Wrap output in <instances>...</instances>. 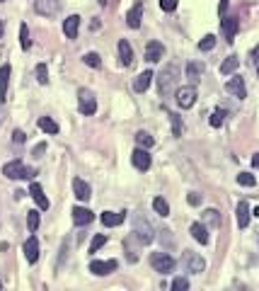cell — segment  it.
Segmentation results:
<instances>
[{"instance_id": "cell-39", "label": "cell", "mask_w": 259, "mask_h": 291, "mask_svg": "<svg viewBox=\"0 0 259 291\" xmlns=\"http://www.w3.org/2000/svg\"><path fill=\"white\" fill-rule=\"evenodd\" d=\"M104 243H107V238H104V235H95V238H92V243H90V250H92V253H97Z\"/></svg>"}, {"instance_id": "cell-47", "label": "cell", "mask_w": 259, "mask_h": 291, "mask_svg": "<svg viewBox=\"0 0 259 291\" xmlns=\"http://www.w3.org/2000/svg\"><path fill=\"white\" fill-rule=\"evenodd\" d=\"M252 168H259V153L252 155Z\"/></svg>"}, {"instance_id": "cell-18", "label": "cell", "mask_w": 259, "mask_h": 291, "mask_svg": "<svg viewBox=\"0 0 259 291\" xmlns=\"http://www.w3.org/2000/svg\"><path fill=\"white\" fill-rule=\"evenodd\" d=\"M189 233L194 235V240L196 243H201V245H206L208 243V228H206V223H192V228H189Z\"/></svg>"}, {"instance_id": "cell-11", "label": "cell", "mask_w": 259, "mask_h": 291, "mask_svg": "<svg viewBox=\"0 0 259 291\" xmlns=\"http://www.w3.org/2000/svg\"><path fill=\"white\" fill-rule=\"evenodd\" d=\"M131 160H133V165H136L138 170H148V168H150V163H153V158H150L148 148H143V146L133 150V158H131Z\"/></svg>"}, {"instance_id": "cell-20", "label": "cell", "mask_w": 259, "mask_h": 291, "mask_svg": "<svg viewBox=\"0 0 259 291\" xmlns=\"http://www.w3.org/2000/svg\"><path fill=\"white\" fill-rule=\"evenodd\" d=\"M153 78H155V75H153V71H143V73L133 80V90H136V92H145V90H148V85L153 83Z\"/></svg>"}, {"instance_id": "cell-10", "label": "cell", "mask_w": 259, "mask_h": 291, "mask_svg": "<svg viewBox=\"0 0 259 291\" xmlns=\"http://www.w3.org/2000/svg\"><path fill=\"white\" fill-rule=\"evenodd\" d=\"M226 90L230 92L232 97H237V100H245V97H247V90H245V78H240V75H232L230 80L226 83Z\"/></svg>"}, {"instance_id": "cell-1", "label": "cell", "mask_w": 259, "mask_h": 291, "mask_svg": "<svg viewBox=\"0 0 259 291\" xmlns=\"http://www.w3.org/2000/svg\"><path fill=\"white\" fill-rule=\"evenodd\" d=\"M177 80H179V68L174 63L165 66L160 71V75H158V90H160V95L162 97H170L174 90H177Z\"/></svg>"}, {"instance_id": "cell-43", "label": "cell", "mask_w": 259, "mask_h": 291, "mask_svg": "<svg viewBox=\"0 0 259 291\" xmlns=\"http://www.w3.org/2000/svg\"><path fill=\"white\" fill-rule=\"evenodd\" d=\"M25 139H27V136H25V131H20V129H15V131H12V141H15V144H25Z\"/></svg>"}, {"instance_id": "cell-4", "label": "cell", "mask_w": 259, "mask_h": 291, "mask_svg": "<svg viewBox=\"0 0 259 291\" xmlns=\"http://www.w3.org/2000/svg\"><path fill=\"white\" fill-rule=\"evenodd\" d=\"M78 105H80V112L87 116L97 112V97H95L92 90H87V87H80V90H78Z\"/></svg>"}, {"instance_id": "cell-50", "label": "cell", "mask_w": 259, "mask_h": 291, "mask_svg": "<svg viewBox=\"0 0 259 291\" xmlns=\"http://www.w3.org/2000/svg\"><path fill=\"white\" fill-rule=\"evenodd\" d=\"M2 32H5V25L0 22V39H2Z\"/></svg>"}, {"instance_id": "cell-40", "label": "cell", "mask_w": 259, "mask_h": 291, "mask_svg": "<svg viewBox=\"0 0 259 291\" xmlns=\"http://www.w3.org/2000/svg\"><path fill=\"white\" fill-rule=\"evenodd\" d=\"M172 289L174 291H187L189 289V282H187L184 277H177V279L172 282Z\"/></svg>"}, {"instance_id": "cell-32", "label": "cell", "mask_w": 259, "mask_h": 291, "mask_svg": "<svg viewBox=\"0 0 259 291\" xmlns=\"http://www.w3.org/2000/svg\"><path fill=\"white\" fill-rule=\"evenodd\" d=\"M36 80H39L41 85L49 83V68H46V63H39V66H36Z\"/></svg>"}, {"instance_id": "cell-12", "label": "cell", "mask_w": 259, "mask_h": 291, "mask_svg": "<svg viewBox=\"0 0 259 291\" xmlns=\"http://www.w3.org/2000/svg\"><path fill=\"white\" fill-rule=\"evenodd\" d=\"M73 221H75V226H87V223L95 221V214L85 206H75L73 209Z\"/></svg>"}, {"instance_id": "cell-16", "label": "cell", "mask_w": 259, "mask_h": 291, "mask_svg": "<svg viewBox=\"0 0 259 291\" xmlns=\"http://www.w3.org/2000/svg\"><path fill=\"white\" fill-rule=\"evenodd\" d=\"M25 257L32 264L39 260V240H36V235H29L27 238V243H25Z\"/></svg>"}, {"instance_id": "cell-6", "label": "cell", "mask_w": 259, "mask_h": 291, "mask_svg": "<svg viewBox=\"0 0 259 291\" xmlns=\"http://www.w3.org/2000/svg\"><path fill=\"white\" fill-rule=\"evenodd\" d=\"M194 102H196V87L194 85H187V87H179V90H177V105H179L182 109L194 107Z\"/></svg>"}, {"instance_id": "cell-33", "label": "cell", "mask_w": 259, "mask_h": 291, "mask_svg": "<svg viewBox=\"0 0 259 291\" xmlns=\"http://www.w3.org/2000/svg\"><path fill=\"white\" fill-rule=\"evenodd\" d=\"M83 61H85L90 68H99V66H102V58H99V54H95V51L85 54V56H83Z\"/></svg>"}, {"instance_id": "cell-41", "label": "cell", "mask_w": 259, "mask_h": 291, "mask_svg": "<svg viewBox=\"0 0 259 291\" xmlns=\"http://www.w3.org/2000/svg\"><path fill=\"white\" fill-rule=\"evenodd\" d=\"M170 119H172V131H174V136H182V119H179V114H170Z\"/></svg>"}, {"instance_id": "cell-13", "label": "cell", "mask_w": 259, "mask_h": 291, "mask_svg": "<svg viewBox=\"0 0 259 291\" xmlns=\"http://www.w3.org/2000/svg\"><path fill=\"white\" fill-rule=\"evenodd\" d=\"M29 194H32V199L36 202V206H39L41 211H46V209H49V199H46V194H44V189H41V184H36V182H32V187H29Z\"/></svg>"}, {"instance_id": "cell-17", "label": "cell", "mask_w": 259, "mask_h": 291, "mask_svg": "<svg viewBox=\"0 0 259 291\" xmlns=\"http://www.w3.org/2000/svg\"><path fill=\"white\" fill-rule=\"evenodd\" d=\"M78 29H80V17H78V15H70V17L63 22V32H65L68 39H75V36H78Z\"/></svg>"}, {"instance_id": "cell-49", "label": "cell", "mask_w": 259, "mask_h": 291, "mask_svg": "<svg viewBox=\"0 0 259 291\" xmlns=\"http://www.w3.org/2000/svg\"><path fill=\"white\" fill-rule=\"evenodd\" d=\"M2 116H5V109L0 107V124H2Z\"/></svg>"}, {"instance_id": "cell-22", "label": "cell", "mask_w": 259, "mask_h": 291, "mask_svg": "<svg viewBox=\"0 0 259 291\" xmlns=\"http://www.w3.org/2000/svg\"><path fill=\"white\" fill-rule=\"evenodd\" d=\"M7 83H10V63H5L0 68V105L5 102V95H7Z\"/></svg>"}, {"instance_id": "cell-35", "label": "cell", "mask_w": 259, "mask_h": 291, "mask_svg": "<svg viewBox=\"0 0 259 291\" xmlns=\"http://www.w3.org/2000/svg\"><path fill=\"white\" fill-rule=\"evenodd\" d=\"M213 46H216V36H213V34H206L201 41H199V49H201V51H211Z\"/></svg>"}, {"instance_id": "cell-36", "label": "cell", "mask_w": 259, "mask_h": 291, "mask_svg": "<svg viewBox=\"0 0 259 291\" xmlns=\"http://www.w3.org/2000/svg\"><path fill=\"white\" fill-rule=\"evenodd\" d=\"M20 44H22V49H29V46H32V39H29L27 25H20Z\"/></svg>"}, {"instance_id": "cell-42", "label": "cell", "mask_w": 259, "mask_h": 291, "mask_svg": "<svg viewBox=\"0 0 259 291\" xmlns=\"http://www.w3.org/2000/svg\"><path fill=\"white\" fill-rule=\"evenodd\" d=\"M160 7H162L165 12H172L174 7H177V0H160Z\"/></svg>"}, {"instance_id": "cell-26", "label": "cell", "mask_w": 259, "mask_h": 291, "mask_svg": "<svg viewBox=\"0 0 259 291\" xmlns=\"http://www.w3.org/2000/svg\"><path fill=\"white\" fill-rule=\"evenodd\" d=\"M235 32H237V17H226L223 20V36H226V41H232Z\"/></svg>"}, {"instance_id": "cell-8", "label": "cell", "mask_w": 259, "mask_h": 291, "mask_svg": "<svg viewBox=\"0 0 259 291\" xmlns=\"http://www.w3.org/2000/svg\"><path fill=\"white\" fill-rule=\"evenodd\" d=\"M184 267H187V272L201 274L203 269H206V260H203L201 255H196V253H184Z\"/></svg>"}, {"instance_id": "cell-9", "label": "cell", "mask_w": 259, "mask_h": 291, "mask_svg": "<svg viewBox=\"0 0 259 291\" xmlns=\"http://www.w3.org/2000/svg\"><path fill=\"white\" fill-rule=\"evenodd\" d=\"M34 10L44 17H54L61 10V2L58 0H34Z\"/></svg>"}, {"instance_id": "cell-31", "label": "cell", "mask_w": 259, "mask_h": 291, "mask_svg": "<svg viewBox=\"0 0 259 291\" xmlns=\"http://www.w3.org/2000/svg\"><path fill=\"white\" fill-rule=\"evenodd\" d=\"M136 144L143 146V148H150V146L155 144V139H153L148 131H138V134H136Z\"/></svg>"}, {"instance_id": "cell-37", "label": "cell", "mask_w": 259, "mask_h": 291, "mask_svg": "<svg viewBox=\"0 0 259 291\" xmlns=\"http://www.w3.org/2000/svg\"><path fill=\"white\" fill-rule=\"evenodd\" d=\"M27 226L32 233L39 228V211H27Z\"/></svg>"}, {"instance_id": "cell-48", "label": "cell", "mask_w": 259, "mask_h": 291, "mask_svg": "<svg viewBox=\"0 0 259 291\" xmlns=\"http://www.w3.org/2000/svg\"><path fill=\"white\" fill-rule=\"evenodd\" d=\"M252 58H255V63H257V66H259V46H257V49H255V54H252Z\"/></svg>"}, {"instance_id": "cell-30", "label": "cell", "mask_w": 259, "mask_h": 291, "mask_svg": "<svg viewBox=\"0 0 259 291\" xmlns=\"http://www.w3.org/2000/svg\"><path fill=\"white\" fill-rule=\"evenodd\" d=\"M153 209H155L160 216H167V214H170V204L165 202L162 197H155V199H153Z\"/></svg>"}, {"instance_id": "cell-44", "label": "cell", "mask_w": 259, "mask_h": 291, "mask_svg": "<svg viewBox=\"0 0 259 291\" xmlns=\"http://www.w3.org/2000/svg\"><path fill=\"white\" fill-rule=\"evenodd\" d=\"M187 202L192 204V206H199V204H201V197H199V194H196V192H192V194H189V197H187Z\"/></svg>"}, {"instance_id": "cell-38", "label": "cell", "mask_w": 259, "mask_h": 291, "mask_svg": "<svg viewBox=\"0 0 259 291\" xmlns=\"http://www.w3.org/2000/svg\"><path fill=\"white\" fill-rule=\"evenodd\" d=\"M223 119H226V112H223V109H216V112L211 114V126H216V129H218V126L223 124Z\"/></svg>"}, {"instance_id": "cell-21", "label": "cell", "mask_w": 259, "mask_h": 291, "mask_svg": "<svg viewBox=\"0 0 259 291\" xmlns=\"http://www.w3.org/2000/svg\"><path fill=\"white\" fill-rule=\"evenodd\" d=\"M237 226L240 228H247L250 226V204L247 202L237 204Z\"/></svg>"}, {"instance_id": "cell-45", "label": "cell", "mask_w": 259, "mask_h": 291, "mask_svg": "<svg viewBox=\"0 0 259 291\" xmlns=\"http://www.w3.org/2000/svg\"><path fill=\"white\" fill-rule=\"evenodd\" d=\"M226 10H228V0H221V7H218V15L226 17Z\"/></svg>"}, {"instance_id": "cell-23", "label": "cell", "mask_w": 259, "mask_h": 291, "mask_svg": "<svg viewBox=\"0 0 259 291\" xmlns=\"http://www.w3.org/2000/svg\"><path fill=\"white\" fill-rule=\"evenodd\" d=\"M119 58H121V63H124V66H131V61H133L131 44H129L126 39H121V41H119Z\"/></svg>"}, {"instance_id": "cell-5", "label": "cell", "mask_w": 259, "mask_h": 291, "mask_svg": "<svg viewBox=\"0 0 259 291\" xmlns=\"http://www.w3.org/2000/svg\"><path fill=\"white\" fill-rule=\"evenodd\" d=\"M150 264H153V269L160 272V274H167V272L174 269V260L167 253H153V255H150Z\"/></svg>"}, {"instance_id": "cell-25", "label": "cell", "mask_w": 259, "mask_h": 291, "mask_svg": "<svg viewBox=\"0 0 259 291\" xmlns=\"http://www.w3.org/2000/svg\"><path fill=\"white\" fill-rule=\"evenodd\" d=\"M201 73H203V63H199V61L187 63V78H189L192 83H196V80L201 78Z\"/></svg>"}, {"instance_id": "cell-19", "label": "cell", "mask_w": 259, "mask_h": 291, "mask_svg": "<svg viewBox=\"0 0 259 291\" xmlns=\"http://www.w3.org/2000/svg\"><path fill=\"white\" fill-rule=\"evenodd\" d=\"M73 192H75V197L80 199V202H87L90 199V184H87L85 180H73Z\"/></svg>"}, {"instance_id": "cell-24", "label": "cell", "mask_w": 259, "mask_h": 291, "mask_svg": "<svg viewBox=\"0 0 259 291\" xmlns=\"http://www.w3.org/2000/svg\"><path fill=\"white\" fill-rule=\"evenodd\" d=\"M126 218V214L121 211V214H114V211H104L102 214V223L107 226V228H112V226H119L121 221Z\"/></svg>"}, {"instance_id": "cell-3", "label": "cell", "mask_w": 259, "mask_h": 291, "mask_svg": "<svg viewBox=\"0 0 259 291\" xmlns=\"http://www.w3.org/2000/svg\"><path fill=\"white\" fill-rule=\"evenodd\" d=\"M133 235H136L143 245H148V243L155 240V231H153V226L145 221L141 214H136V218H133Z\"/></svg>"}, {"instance_id": "cell-51", "label": "cell", "mask_w": 259, "mask_h": 291, "mask_svg": "<svg viewBox=\"0 0 259 291\" xmlns=\"http://www.w3.org/2000/svg\"><path fill=\"white\" fill-rule=\"evenodd\" d=\"M0 2H5V0H0Z\"/></svg>"}, {"instance_id": "cell-34", "label": "cell", "mask_w": 259, "mask_h": 291, "mask_svg": "<svg viewBox=\"0 0 259 291\" xmlns=\"http://www.w3.org/2000/svg\"><path fill=\"white\" fill-rule=\"evenodd\" d=\"M237 182H240L242 187H255V184H257L255 175H250V173H240L237 175Z\"/></svg>"}, {"instance_id": "cell-27", "label": "cell", "mask_w": 259, "mask_h": 291, "mask_svg": "<svg viewBox=\"0 0 259 291\" xmlns=\"http://www.w3.org/2000/svg\"><path fill=\"white\" fill-rule=\"evenodd\" d=\"M237 66H240V58H237V56H228L223 63H221V73H223V75H230V73H235V71H237Z\"/></svg>"}, {"instance_id": "cell-29", "label": "cell", "mask_w": 259, "mask_h": 291, "mask_svg": "<svg viewBox=\"0 0 259 291\" xmlns=\"http://www.w3.org/2000/svg\"><path fill=\"white\" fill-rule=\"evenodd\" d=\"M203 223L218 226V223H221V214H218L216 209H206V211H203Z\"/></svg>"}, {"instance_id": "cell-2", "label": "cell", "mask_w": 259, "mask_h": 291, "mask_svg": "<svg viewBox=\"0 0 259 291\" xmlns=\"http://www.w3.org/2000/svg\"><path fill=\"white\" fill-rule=\"evenodd\" d=\"M2 175H5L7 180H32V177L36 175V170H34V168H27L22 160H10V163H5Z\"/></svg>"}, {"instance_id": "cell-7", "label": "cell", "mask_w": 259, "mask_h": 291, "mask_svg": "<svg viewBox=\"0 0 259 291\" xmlns=\"http://www.w3.org/2000/svg\"><path fill=\"white\" fill-rule=\"evenodd\" d=\"M116 267H119V262L116 260H107V262L95 260V262H90V272L97 274V277H107V274H112V272H116Z\"/></svg>"}, {"instance_id": "cell-28", "label": "cell", "mask_w": 259, "mask_h": 291, "mask_svg": "<svg viewBox=\"0 0 259 291\" xmlns=\"http://www.w3.org/2000/svg\"><path fill=\"white\" fill-rule=\"evenodd\" d=\"M39 129L46 134H58V124L51 116H39Z\"/></svg>"}, {"instance_id": "cell-46", "label": "cell", "mask_w": 259, "mask_h": 291, "mask_svg": "<svg viewBox=\"0 0 259 291\" xmlns=\"http://www.w3.org/2000/svg\"><path fill=\"white\" fill-rule=\"evenodd\" d=\"M44 150H46V146H44V144H39V146H36V148H34V155H36V158H39V155H41V153H44Z\"/></svg>"}, {"instance_id": "cell-15", "label": "cell", "mask_w": 259, "mask_h": 291, "mask_svg": "<svg viewBox=\"0 0 259 291\" xmlns=\"http://www.w3.org/2000/svg\"><path fill=\"white\" fill-rule=\"evenodd\" d=\"M141 17H143V5L136 2V5L129 10V15H126V25L131 29H138L141 27Z\"/></svg>"}, {"instance_id": "cell-14", "label": "cell", "mask_w": 259, "mask_h": 291, "mask_svg": "<svg viewBox=\"0 0 259 291\" xmlns=\"http://www.w3.org/2000/svg\"><path fill=\"white\" fill-rule=\"evenodd\" d=\"M162 56H165V46H162L160 41H150V44L145 46V61L155 63V61H160Z\"/></svg>"}]
</instances>
